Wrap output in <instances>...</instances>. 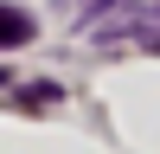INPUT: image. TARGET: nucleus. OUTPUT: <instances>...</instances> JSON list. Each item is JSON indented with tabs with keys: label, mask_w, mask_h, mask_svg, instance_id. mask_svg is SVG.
<instances>
[{
	"label": "nucleus",
	"mask_w": 160,
	"mask_h": 154,
	"mask_svg": "<svg viewBox=\"0 0 160 154\" xmlns=\"http://www.w3.org/2000/svg\"><path fill=\"white\" fill-rule=\"evenodd\" d=\"M32 38V19H26L19 7H0V51H13V45H26Z\"/></svg>",
	"instance_id": "nucleus-1"
},
{
	"label": "nucleus",
	"mask_w": 160,
	"mask_h": 154,
	"mask_svg": "<svg viewBox=\"0 0 160 154\" xmlns=\"http://www.w3.org/2000/svg\"><path fill=\"white\" fill-rule=\"evenodd\" d=\"M19 96H26V103H58V84H26Z\"/></svg>",
	"instance_id": "nucleus-2"
}]
</instances>
